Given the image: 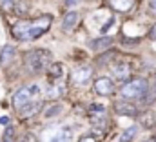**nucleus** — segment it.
<instances>
[{"instance_id":"f257e3e1","label":"nucleus","mask_w":156,"mask_h":142,"mask_svg":"<svg viewBox=\"0 0 156 142\" xmlns=\"http://www.w3.org/2000/svg\"><path fill=\"white\" fill-rule=\"evenodd\" d=\"M53 24V17L51 15H42L35 20H18L13 28V35L15 38L27 42V40H35L42 36Z\"/></svg>"},{"instance_id":"f03ea898","label":"nucleus","mask_w":156,"mask_h":142,"mask_svg":"<svg viewBox=\"0 0 156 142\" xmlns=\"http://www.w3.org/2000/svg\"><path fill=\"white\" fill-rule=\"evenodd\" d=\"M24 64L29 73H42L53 64V55L47 49H31L24 55Z\"/></svg>"},{"instance_id":"7ed1b4c3","label":"nucleus","mask_w":156,"mask_h":142,"mask_svg":"<svg viewBox=\"0 0 156 142\" xmlns=\"http://www.w3.org/2000/svg\"><path fill=\"white\" fill-rule=\"evenodd\" d=\"M151 88H149V82L145 80V78H133V80H129V82H125L123 86H122V89H120V97L123 99V100H142L145 95H147V91H149Z\"/></svg>"},{"instance_id":"20e7f679","label":"nucleus","mask_w":156,"mask_h":142,"mask_svg":"<svg viewBox=\"0 0 156 142\" xmlns=\"http://www.w3.org/2000/svg\"><path fill=\"white\" fill-rule=\"evenodd\" d=\"M38 95H40V88L37 84H35V86H27V88H20L18 91H15V95H13V99H11L13 107H15L16 111H20V109H24L27 104L35 102V99H37Z\"/></svg>"},{"instance_id":"39448f33","label":"nucleus","mask_w":156,"mask_h":142,"mask_svg":"<svg viewBox=\"0 0 156 142\" xmlns=\"http://www.w3.org/2000/svg\"><path fill=\"white\" fill-rule=\"evenodd\" d=\"M73 131L64 126H51L42 133V142H71Z\"/></svg>"},{"instance_id":"423d86ee","label":"nucleus","mask_w":156,"mask_h":142,"mask_svg":"<svg viewBox=\"0 0 156 142\" xmlns=\"http://www.w3.org/2000/svg\"><path fill=\"white\" fill-rule=\"evenodd\" d=\"M93 78V66H80L73 71V82L76 86H85Z\"/></svg>"},{"instance_id":"0eeeda50","label":"nucleus","mask_w":156,"mask_h":142,"mask_svg":"<svg viewBox=\"0 0 156 142\" xmlns=\"http://www.w3.org/2000/svg\"><path fill=\"white\" fill-rule=\"evenodd\" d=\"M94 91H96L98 95L107 97V95H111V93L115 91V84H113V80H111L109 77H98V78L94 80Z\"/></svg>"},{"instance_id":"6e6552de","label":"nucleus","mask_w":156,"mask_h":142,"mask_svg":"<svg viewBox=\"0 0 156 142\" xmlns=\"http://www.w3.org/2000/svg\"><path fill=\"white\" fill-rule=\"evenodd\" d=\"M115 111L122 117H138L140 111H138V106L136 104H131V102H125V100H120L115 104Z\"/></svg>"},{"instance_id":"1a4fd4ad","label":"nucleus","mask_w":156,"mask_h":142,"mask_svg":"<svg viewBox=\"0 0 156 142\" xmlns=\"http://www.w3.org/2000/svg\"><path fill=\"white\" fill-rule=\"evenodd\" d=\"M78 22H80V13H78V11H69V13H66L64 18H62V31H64V33H71V31L78 26Z\"/></svg>"},{"instance_id":"9d476101","label":"nucleus","mask_w":156,"mask_h":142,"mask_svg":"<svg viewBox=\"0 0 156 142\" xmlns=\"http://www.w3.org/2000/svg\"><path fill=\"white\" fill-rule=\"evenodd\" d=\"M111 71H113V75L116 77L118 80H127L131 77V64L125 62V60H118V62L113 64Z\"/></svg>"},{"instance_id":"9b49d317","label":"nucleus","mask_w":156,"mask_h":142,"mask_svg":"<svg viewBox=\"0 0 156 142\" xmlns=\"http://www.w3.org/2000/svg\"><path fill=\"white\" fill-rule=\"evenodd\" d=\"M89 113H91V122L93 124H100V120H104V117L107 115V107L104 104H91Z\"/></svg>"},{"instance_id":"f8f14e48","label":"nucleus","mask_w":156,"mask_h":142,"mask_svg":"<svg viewBox=\"0 0 156 142\" xmlns=\"http://www.w3.org/2000/svg\"><path fill=\"white\" fill-rule=\"evenodd\" d=\"M113 46V38L111 36H100V38H94L89 42V47L93 51H104V49H109Z\"/></svg>"},{"instance_id":"ddd939ff","label":"nucleus","mask_w":156,"mask_h":142,"mask_svg":"<svg viewBox=\"0 0 156 142\" xmlns=\"http://www.w3.org/2000/svg\"><path fill=\"white\" fill-rule=\"evenodd\" d=\"M15 47L13 46H9V44H5L4 47H2V51H0V64L5 68V66H9L11 62H13V58H15Z\"/></svg>"},{"instance_id":"4468645a","label":"nucleus","mask_w":156,"mask_h":142,"mask_svg":"<svg viewBox=\"0 0 156 142\" xmlns=\"http://www.w3.org/2000/svg\"><path fill=\"white\" fill-rule=\"evenodd\" d=\"M107 2H109V6L115 11H118V13H127L134 6V0H107Z\"/></svg>"},{"instance_id":"2eb2a0df","label":"nucleus","mask_w":156,"mask_h":142,"mask_svg":"<svg viewBox=\"0 0 156 142\" xmlns=\"http://www.w3.org/2000/svg\"><path fill=\"white\" fill-rule=\"evenodd\" d=\"M47 77L51 78V82L62 80V77H64V66H62L60 62H53V64L47 68Z\"/></svg>"},{"instance_id":"dca6fc26","label":"nucleus","mask_w":156,"mask_h":142,"mask_svg":"<svg viewBox=\"0 0 156 142\" xmlns=\"http://www.w3.org/2000/svg\"><path fill=\"white\" fill-rule=\"evenodd\" d=\"M64 91H66V84L62 80H56V82H51V88L47 89V95L51 99H56V97L64 95Z\"/></svg>"},{"instance_id":"f3484780","label":"nucleus","mask_w":156,"mask_h":142,"mask_svg":"<svg viewBox=\"0 0 156 142\" xmlns=\"http://www.w3.org/2000/svg\"><path fill=\"white\" fill-rule=\"evenodd\" d=\"M138 118H140V124H142L144 128H147V129L154 126V115H153V111H149V109H145L144 113H140Z\"/></svg>"},{"instance_id":"a211bd4d","label":"nucleus","mask_w":156,"mask_h":142,"mask_svg":"<svg viewBox=\"0 0 156 142\" xmlns=\"http://www.w3.org/2000/svg\"><path fill=\"white\" fill-rule=\"evenodd\" d=\"M62 113H64V106L62 104H51V106H47L44 109V117L45 118H55V117H58Z\"/></svg>"},{"instance_id":"6ab92c4d","label":"nucleus","mask_w":156,"mask_h":142,"mask_svg":"<svg viewBox=\"0 0 156 142\" xmlns=\"http://www.w3.org/2000/svg\"><path fill=\"white\" fill-rule=\"evenodd\" d=\"M40 106H42L40 102H31V104H27L24 109H20L16 113H18V117H31V115H35V113L40 111Z\"/></svg>"},{"instance_id":"aec40b11","label":"nucleus","mask_w":156,"mask_h":142,"mask_svg":"<svg viewBox=\"0 0 156 142\" xmlns=\"http://www.w3.org/2000/svg\"><path fill=\"white\" fill-rule=\"evenodd\" d=\"M136 133H138V126H131V128L123 129L122 135H120V142H131L136 137Z\"/></svg>"},{"instance_id":"412c9836","label":"nucleus","mask_w":156,"mask_h":142,"mask_svg":"<svg viewBox=\"0 0 156 142\" xmlns=\"http://www.w3.org/2000/svg\"><path fill=\"white\" fill-rule=\"evenodd\" d=\"M153 102H156V89H153V88H151V89L147 91V95L140 100V104H142L144 107H147V106H151Z\"/></svg>"},{"instance_id":"4be33fe9","label":"nucleus","mask_w":156,"mask_h":142,"mask_svg":"<svg viewBox=\"0 0 156 142\" xmlns=\"http://www.w3.org/2000/svg\"><path fill=\"white\" fill-rule=\"evenodd\" d=\"M2 142H15V128L7 126L4 135H2Z\"/></svg>"},{"instance_id":"5701e85b","label":"nucleus","mask_w":156,"mask_h":142,"mask_svg":"<svg viewBox=\"0 0 156 142\" xmlns=\"http://www.w3.org/2000/svg\"><path fill=\"white\" fill-rule=\"evenodd\" d=\"M113 24H115V18H113V17H109V18L105 20V24H104V26L100 28V33H107V29H109V28H111Z\"/></svg>"},{"instance_id":"b1692460","label":"nucleus","mask_w":156,"mask_h":142,"mask_svg":"<svg viewBox=\"0 0 156 142\" xmlns=\"http://www.w3.org/2000/svg\"><path fill=\"white\" fill-rule=\"evenodd\" d=\"M24 142H38V139H37L33 133H26V137H24Z\"/></svg>"},{"instance_id":"393cba45","label":"nucleus","mask_w":156,"mask_h":142,"mask_svg":"<svg viewBox=\"0 0 156 142\" xmlns=\"http://www.w3.org/2000/svg\"><path fill=\"white\" fill-rule=\"evenodd\" d=\"M149 13L156 17V0H149Z\"/></svg>"},{"instance_id":"a878e982","label":"nucleus","mask_w":156,"mask_h":142,"mask_svg":"<svg viewBox=\"0 0 156 142\" xmlns=\"http://www.w3.org/2000/svg\"><path fill=\"white\" fill-rule=\"evenodd\" d=\"M0 124L7 128V126H9V117H7V115H4V117H0Z\"/></svg>"},{"instance_id":"bb28decb","label":"nucleus","mask_w":156,"mask_h":142,"mask_svg":"<svg viewBox=\"0 0 156 142\" xmlns=\"http://www.w3.org/2000/svg\"><path fill=\"white\" fill-rule=\"evenodd\" d=\"M149 36H151V40H156V24L151 28V33H149Z\"/></svg>"},{"instance_id":"cd10ccee","label":"nucleus","mask_w":156,"mask_h":142,"mask_svg":"<svg viewBox=\"0 0 156 142\" xmlns=\"http://www.w3.org/2000/svg\"><path fill=\"white\" fill-rule=\"evenodd\" d=\"M78 2H80V0H66V6H67V7H73V6H76Z\"/></svg>"},{"instance_id":"c85d7f7f","label":"nucleus","mask_w":156,"mask_h":142,"mask_svg":"<svg viewBox=\"0 0 156 142\" xmlns=\"http://www.w3.org/2000/svg\"><path fill=\"white\" fill-rule=\"evenodd\" d=\"M78 142H94V139H93V137H82Z\"/></svg>"},{"instance_id":"c756f323","label":"nucleus","mask_w":156,"mask_h":142,"mask_svg":"<svg viewBox=\"0 0 156 142\" xmlns=\"http://www.w3.org/2000/svg\"><path fill=\"white\" fill-rule=\"evenodd\" d=\"M145 142H156V140H145Z\"/></svg>"}]
</instances>
